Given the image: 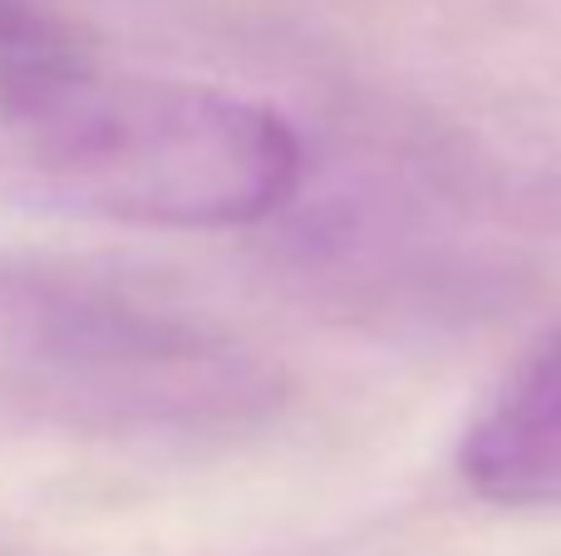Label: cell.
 Masks as SVG:
<instances>
[{"label": "cell", "mask_w": 561, "mask_h": 556, "mask_svg": "<svg viewBox=\"0 0 561 556\" xmlns=\"http://www.w3.org/2000/svg\"><path fill=\"white\" fill-rule=\"evenodd\" d=\"M306 143L266 99L108 69L89 49L0 89V177L79 217L227 232L286 207Z\"/></svg>", "instance_id": "6da1fadb"}, {"label": "cell", "mask_w": 561, "mask_h": 556, "mask_svg": "<svg viewBox=\"0 0 561 556\" xmlns=\"http://www.w3.org/2000/svg\"><path fill=\"white\" fill-rule=\"evenodd\" d=\"M0 370L55 414L124 433L262 424L286 380L222 325L84 256L0 252Z\"/></svg>", "instance_id": "7a4b0ae2"}, {"label": "cell", "mask_w": 561, "mask_h": 556, "mask_svg": "<svg viewBox=\"0 0 561 556\" xmlns=\"http://www.w3.org/2000/svg\"><path fill=\"white\" fill-rule=\"evenodd\" d=\"M458 473L483 502H561V331L523 355L473 409Z\"/></svg>", "instance_id": "3957f363"}]
</instances>
